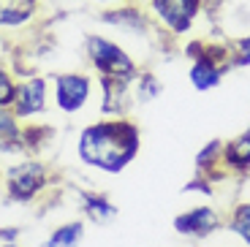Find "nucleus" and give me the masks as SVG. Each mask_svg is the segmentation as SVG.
<instances>
[{
	"label": "nucleus",
	"instance_id": "1",
	"mask_svg": "<svg viewBox=\"0 0 250 247\" xmlns=\"http://www.w3.org/2000/svg\"><path fill=\"white\" fill-rule=\"evenodd\" d=\"M142 149V130L131 120H101L79 133L76 155L90 168L104 174H120L133 163Z\"/></svg>",
	"mask_w": 250,
	"mask_h": 247
},
{
	"label": "nucleus",
	"instance_id": "2",
	"mask_svg": "<svg viewBox=\"0 0 250 247\" xmlns=\"http://www.w3.org/2000/svg\"><path fill=\"white\" fill-rule=\"evenodd\" d=\"M185 55L190 57V68H188V82L196 93H209L215 87H220V82L226 79V74L231 68L229 60V46L226 41H196L185 43Z\"/></svg>",
	"mask_w": 250,
	"mask_h": 247
},
{
	"label": "nucleus",
	"instance_id": "3",
	"mask_svg": "<svg viewBox=\"0 0 250 247\" xmlns=\"http://www.w3.org/2000/svg\"><path fill=\"white\" fill-rule=\"evenodd\" d=\"M204 6L207 0H147V14L166 36L185 38L193 33Z\"/></svg>",
	"mask_w": 250,
	"mask_h": 247
},
{
	"label": "nucleus",
	"instance_id": "4",
	"mask_svg": "<svg viewBox=\"0 0 250 247\" xmlns=\"http://www.w3.org/2000/svg\"><path fill=\"white\" fill-rule=\"evenodd\" d=\"M84 55H87L90 65L98 71L101 76H112V79H136L139 65L125 46L106 36H87L84 41Z\"/></svg>",
	"mask_w": 250,
	"mask_h": 247
},
{
	"label": "nucleus",
	"instance_id": "5",
	"mask_svg": "<svg viewBox=\"0 0 250 247\" xmlns=\"http://www.w3.org/2000/svg\"><path fill=\"white\" fill-rule=\"evenodd\" d=\"M46 187V166L38 161L17 163L6 171V193L14 201H33Z\"/></svg>",
	"mask_w": 250,
	"mask_h": 247
},
{
	"label": "nucleus",
	"instance_id": "6",
	"mask_svg": "<svg viewBox=\"0 0 250 247\" xmlns=\"http://www.w3.org/2000/svg\"><path fill=\"white\" fill-rule=\"evenodd\" d=\"M220 226H223V217H220V212L209 204L190 206V209L174 215V220H171L174 234L185 236V239H207V236H212L215 231H220Z\"/></svg>",
	"mask_w": 250,
	"mask_h": 247
},
{
	"label": "nucleus",
	"instance_id": "7",
	"mask_svg": "<svg viewBox=\"0 0 250 247\" xmlns=\"http://www.w3.org/2000/svg\"><path fill=\"white\" fill-rule=\"evenodd\" d=\"M93 90V79L87 74H57L55 76V103L62 114H76L84 109Z\"/></svg>",
	"mask_w": 250,
	"mask_h": 247
},
{
	"label": "nucleus",
	"instance_id": "8",
	"mask_svg": "<svg viewBox=\"0 0 250 247\" xmlns=\"http://www.w3.org/2000/svg\"><path fill=\"white\" fill-rule=\"evenodd\" d=\"M46 109V79L44 76H30L22 84H17V93L11 101V111L17 120L36 117Z\"/></svg>",
	"mask_w": 250,
	"mask_h": 247
},
{
	"label": "nucleus",
	"instance_id": "9",
	"mask_svg": "<svg viewBox=\"0 0 250 247\" xmlns=\"http://www.w3.org/2000/svg\"><path fill=\"white\" fill-rule=\"evenodd\" d=\"M133 101V82L131 79H112L101 76V111L123 117L128 111V103Z\"/></svg>",
	"mask_w": 250,
	"mask_h": 247
},
{
	"label": "nucleus",
	"instance_id": "10",
	"mask_svg": "<svg viewBox=\"0 0 250 247\" xmlns=\"http://www.w3.org/2000/svg\"><path fill=\"white\" fill-rule=\"evenodd\" d=\"M223 168L229 171V177L250 174V128H245L242 133L223 144Z\"/></svg>",
	"mask_w": 250,
	"mask_h": 247
},
{
	"label": "nucleus",
	"instance_id": "11",
	"mask_svg": "<svg viewBox=\"0 0 250 247\" xmlns=\"http://www.w3.org/2000/svg\"><path fill=\"white\" fill-rule=\"evenodd\" d=\"M101 19H104L106 25H114V27H120V30H125V33H142L144 27H147V22H150V14L142 11V8H136V6L120 3V6L104 11Z\"/></svg>",
	"mask_w": 250,
	"mask_h": 247
},
{
	"label": "nucleus",
	"instance_id": "12",
	"mask_svg": "<svg viewBox=\"0 0 250 247\" xmlns=\"http://www.w3.org/2000/svg\"><path fill=\"white\" fill-rule=\"evenodd\" d=\"M38 0H0V27H22L33 19Z\"/></svg>",
	"mask_w": 250,
	"mask_h": 247
},
{
	"label": "nucleus",
	"instance_id": "13",
	"mask_svg": "<svg viewBox=\"0 0 250 247\" xmlns=\"http://www.w3.org/2000/svg\"><path fill=\"white\" fill-rule=\"evenodd\" d=\"M76 196H79V204L84 209V215L93 223H98V226H106V223H112L117 217V206L106 196H101V193H76Z\"/></svg>",
	"mask_w": 250,
	"mask_h": 247
},
{
	"label": "nucleus",
	"instance_id": "14",
	"mask_svg": "<svg viewBox=\"0 0 250 247\" xmlns=\"http://www.w3.org/2000/svg\"><path fill=\"white\" fill-rule=\"evenodd\" d=\"M22 130L17 125V114L11 109H0V152L22 149Z\"/></svg>",
	"mask_w": 250,
	"mask_h": 247
},
{
	"label": "nucleus",
	"instance_id": "15",
	"mask_svg": "<svg viewBox=\"0 0 250 247\" xmlns=\"http://www.w3.org/2000/svg\"><path fill=\"white\" fill-rule=\"evenodd\" d=\"M161 93H163V82L150 71H139V76L133 79V101L139 106H147L155 98H161Z\"/></svg>",
	"mask_w": 250,
	"mask_h": 247
},
{
	"label": "nucleus",
	"instance_id": "16",
	"mask_svg": "<svg viewBox=\"0 0 250 247\" xmlns=\"http://www.w3.org/2000/svg\"><path fill=\"white\" fill-rule=\"evenodd\" d=\"M226 228L231 231L245 247H250V201L234 204L231 215H229V220H226Z\"/></svg>",
	"mask_w": 250,
	"mask_h": 247
},
{
	"label": "nucleus",
	"instance_id": "17",
	"mask_svg": "<svg viewBox=\"0 0 250 247\" xmlns=\"http://www.w3.org/2000/svg\"><path fill=\"white\" fill-rule=\"evenodd\" d=\"M82 239H84V226L79 220H74V223H65V226L55 228L41 247H79Z\"/></svg>",
	"mask_w": 250,
	"mask_h": 247
},
{
	"label": "nucleus",
	"instance_id": "18",
	"mask_svg": "<svg viewBox=\"0 0 250 247\" xmlns=\"http://www.w3.org/2000/svg\"><path fill=\"white\" fill-rule=\"evenodd\" d=\"M229 46V60H231V68H248L250 65V33L239 38H231L226 41Z\"/></svg>",
	"mask_w": 250,
	"mask_h": 247
},
{
	"label": "nucleus",
	"instance_id": "19",
	"mask_svg": "<svg viewBox=\"0 0 250 247\" xmlns=\"http://www.w3.org/2000/svg\"><path fill=\"white\" fill-rule=\"evenodd\" d=\"M14 93H17V84H14L11 74L6 68H0V109H11Z\"/></svg>",
	"mask_w": 250,
	"mask_h": 247
},
{
	"label": "nucleus",
	"instance_id": "20",
	"mask_svg": "<svg viewBox=\"0 0 250 247\" xmlns=\"http://www.w3.org/2000/svg\"><path fill=\"white\" fill-rule=\"evenodd\" d=\"M17 236H19V231H17V228H11V231H0V239H3V242H14Z\"/></svg>",
	"mask_w": 250,
	"mask_h": 247
},
{
	"label": "nucleus",
	"instance_id": "21",
	"mask_svg": "<svg viewBox=\"0 0 250 247\" xmlns=\"http://www.w3.org/2000/svg\"><path fill=\"white\" fill-rule=\"evenodd\" d=\"M95 3H104V6H120V3H128V0H95Z\"/></svg>",
	"mask_w": 250,
	"mask_h": 247
},
{
	"label": "nucleus",
	"instance_id": "22",
	"mask_svg": "<svg viewBox=\"0 0 250 247\" xmlns=\"http://www.w3.org/2000/svg\"><path fill=\"white\" fill-rule=\"evenodd\" d=\"M0 247H17V245H14V242H3Z\"/></svg>",
	"mask_w": 250,
	"mask_h": 247
}]
</instances>
